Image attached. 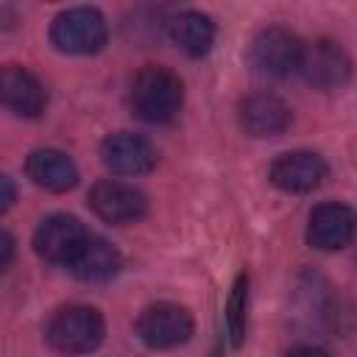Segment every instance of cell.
I'll return each instance as SVG.
<instances>
[{"instance_id":"6da1fadb","label":"cell","mask_w":357,"mask_h":357,"mask_svg":"<svg viewBox=\"0 0 357 357\" xmlns=\"http://www.w3.org/2000/svg\"><path fill=\"white\" fill-rule=\"evenodd\" d=\"M106 332L103 315L86 304H67L47 321L45 337L61 354H89L100 346Z\"/></svg>"},{"instance_id":"7a4b0ae2","label":"cell","mask_w":357,"mask_h":357,"mask_svg":"<svg viewBox=\"0 0 357 357\" xmlns=\"http://www.w3.org/2000/svg\"><path fill=\"white\" fill-rule=\"evenodd\" d=\"M181 81L167 67H145L137 73L131 86V106L134 112L148 123H167L181 109Z\"/></svg>"},{"instance_id":"3957f363","label":"cell","mask_w":357,"mask_h":357,"mask_svg":"<svg viewBox=\"0 0 357 357\" xmlns=\"http://www.w3.org/2000/svg\"><path fill=\"white\" fill-rule=\"evenodd\" d=\"M106 36L109 31H106L103 14L89 6L67 8L50 25V42L56 45V50L73 53V56L98 53L106 45Z\"/></svg>"},{"instance_id":"277c9868","label":"cell","mask_w":357,"mask_h":357,"mask_svg":"<svg viewBox=\"0 0 357 357\" xmlns=\"http://www.w3.org/2000/svg\"><path fill=\"white\" fill-rule=\"evenodd\" d=\"M248 61L265 78H287L298 73L301 42L284 28H265L254 36L248 47Z\"/></svg>"},{"instance_id":"5b68a950","label":"cell","mask_w":357,"mask_h":357,"mask_svg":"<svg viewBox=\"0 0 357 357\" xmlns=\"http://www.w3.org/2000/svg\"><path fill=\"white\" fill-rule=\"evenodd\" d=\"M137 335L151 349H173L192 335V318L181 304L156 301L139 312Z\"/></svg>"},{"instance_id":"8992f818","label":"cell","mask_w":357,"mask_h":357,"mask_svg":"<svg viewBox=\"0 0 357 357\" xmlns=\"http://www.w3.org/2000/svg\"><path fill=\"white\" fill-rule=\"evenodd\" d=\"M89 209L106 223L126 226V223H134L145 215L148 198L134 184L103 178L89 190Z\"/></svg>"},{"instance_id":"52a82bcc","label":"cell","mask_w":357,"mask_h":357,"mask_svg":"<svg viewBox=\"0 0 357 357\" xmlns=\"http://www.w3.org/2000/svg\"><path fill=\"white\" fill-rule=\"evenodd\" d=\"M298 73L318 89H337L349 81L351 61L346 50L332 39H315L310 45H301V61Z\"/></svg>"},{"instance_id":"ba28073f","label":"cell","mask_w":357,"mask_h":357,"mask_svg":"<svg viewBox=\"0 0 357 357\" xmlns=\"http://www.w3.org/2000/svg\"><path fill=\"white\" fill-rule=\"evenodd\" d=\"M86 229L73 215H50L33 231V248L45 262L70 265L86 240Z\"/></svg>"},{"instance_id":"9c48e42d","label":"cell","mask_w":357,"mask_h":357,"mask_svg":"<svg viewBox=\"0 0 357 357\" xmlns=\"http://www.w3.org/2000/svg\"><path fill=\"white\" fill-rule=\"evenodd\" d=\"M100 159L117 176H142V173L153 170L156 148L139 134L117 131L100 142Z\"/></svg>"},{"instance_id":"30bf717a","label":"cell","mask_w":357,"mask_h":357,"mask_svg":"<svg viewBox=\"0 0 357 357\" xmlns=\"http://www.w3.org/2000/svg\"><path fill=\"white\" fill-rule=\"evenodd\" d=\"M268 176L284 192H310L326 178V162L312 151H290L273 159Z\"/></svg>"},{"instance_id":"8fae6325","label":"cell","mask_w":357,"mask_h":357,"mask_svg":"<svg viewBox=\"0 0 357 357\" xmlns=\"http://www.w3.org/2000/svg\"><path fill=\"white\" fill-rule=\"evenodd\" d=\"M0 106L20 117H39L45 109V86L20 64L0 67Z\"/></svg>"},{"instance_id":"7c38bea8","label":"cell","mask_w":357,"mask_h":357,"mask_svg":"<svg viewBox=\"0 0 357 357\" xmlns=\"http://www.w3.org/2000/svg\"><path fill=\"white\" fill-rule=\"evenodd\" d=\"M351 234H354V212L346 204L326 201L310 212V226H307L310 245L321 251H337L349 245Z\"/></svg>"},{"instance_id":"4fadbf2b","label":"cell","mask_w":357,"mask_h":357,"mask_svg":"<svg viewBox=\"0 0 357 357\" xmlns=\"http://www.w3.org/2000/svg\"><path fill=\"white\" fill-rule=\"evenodd\" d=\"M240 126L251 137H276L290 126V109L271 92H254L240 103Z\"/></svg>"},{"instance_id":"5bb4252c","label":"cell","mask_w":357,"mask_h":357,"mask_svg":"<svg viewBox=\"0 0 357 357\" xmlns=\"http://www.w3.org/2000/svg\"><path fill=\"white\" fill-rule=\"evenodd\" d=\"M25 170L36 187H45L50 192H64V190L75 187V181H78V170H75L73 159L56 148L33 151L25 162Z\"/></svg>"},{"instance_id":"9a60e30c","label":"cell","mask_w":357,"mask_h":357,"mask_svg":"<svg viewBox=\"0 0 357 357\" xmlns=\"http://www.w3.org/2000/svg\"><path fill=\"white\" fill-rule=\"evenodd\" d=\"M120 265H123L120 251L109 240L86 234L84 245L78 248V254L73 257V262L67 268L84 282H106L120 271Z\"/></svg>"},{"instance_id":"2e32d148","label":"cell","mask_w":357,"mask_h":357,"mask_svg":"<svg viewBox=\"0 0 357 357\" xmlns=\"http://www.w3.org/2000/svg\"><path fill=\"white\" fill-rule=\"evenodd\" d=\"M167 33H170V42L181 53L198 59V56H206L212 50L215 22L201 11H178L167 22Z\"/></svg>"},{"instance_id":"e0dca14e","label":"cell","mask_w":357,"mask_h":357,"mask_svg":"<svg viewBox=\"0 0 357 357\" xmlns=\"http://www.w3.org/2000/svg\"><path fill=\"white\" fill-rule=\"evenodd\" d=\"M245 307H248V276L240 273L234 287H231L229 304H226V326H229V335H231V346L243 343V335H245Z\"/></svg>"},{"instance_id":"ac0fdd59","label":"cell","mask_w":357,"mask_h":357,"mask_svg":"<svg viewBox=\"0 0 357 357\" xmlns=\"http://www.w3.org/2000/svg\"><path fill=\"white\" fill-rule=\"evenodd\" d=\"M11 259H14V240L8 231L0 229V273L11 265Z\"/></svg>"},{"instance_id":"d6986e66","label":"cell","mask_w":357,"mask_h":357,"mask_svg":"<svg viewBox=\"0 0 357 357\" xmlns=\"http://www.w3.org/2000/svg\"><path fill=\"white\" fill-rule=\"evenodd\" d=\"M17 198V190H14V181L8 176L0 173V212H6Z\"/></svg>"},{"instance_id":"ffe728a7","label":"cell","mask_w":357,"mask_h":357,"mask_svg":"<svg viewBox=\"0 0 357 357\" xmlns=\"http://www.w3.org/2000/svg\"><path fill=\"white\" fill-rule=\"evenodd\" d=\"M284 357H329V354L324 349H315V346H296Z\"/></svg>"}]
</instances>
